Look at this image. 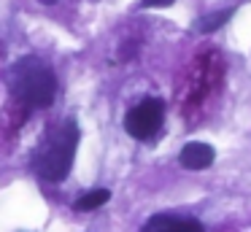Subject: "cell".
Wrapping results in <instances>:
<instances>
[{"label":"cell","mask_w":251,"mask_h":232,"mask_svg":"<svg viewBox=\"0 0 251 232\" xmlns=\"http://www.w3.org/2000/svg\"><path fill=\"white\" fill-rule=\"evenodd\" d=\"M8 86L14 97L30 108H46L51 105L57 95V78L54 70L38 57H22L8 70Z\"/></svg>","instance_id":"6da1fadb"},{"label":"cell","mask_w":251,"mask_h":232,"mask_svg":"<svg viewBox=\"0 0 251 232\" xmlns=\"http://www.w3.org/2000/svg\"><path fill=\"white\" fill-rule=\"evenodd\" d=\"M78 146V127L73 119L62 122L57 129H51L46 135V140L41 143L38 154H35V170L44 181H62L71 173L73 156H76Z\"/></svg>","instance_id":"7a4b0ae2"},{"label":"cell","mask_w":251,"mask_h":232,"mask_svg":"<svg viewBox=\"0 0 251 232\" xmlns=\"http://www.w3.org/2000/svg\"><path fill=\"white\" fill-rule=\"evenodd\" d=\"M162 116H165L162 100H154V97H149V100L138 103V105L132 108L130 113H127L125 129L132 135V138L146 140V138H151V135L157 132L159 127H162Z\"/></svg>","instance_id":"3957f363"},{"label":"cell","mask_w":251,"mask_h":232,"mask_svg":"<svg viewBox=\"0 0 251 232\" xmlns=\"http://www.w3.org/2000/svg\"><path fill=\"white\" fill-rule=\"evenodd\" d=\"M213 159H216V151H213V146L200 143V140H192V143H186L184 149H181V154H178V162H181L184 167H189V170H205V167L213 165Z\"/></svg>","instance_id":"277c9868"},{"label":"cell","mask_w":251,"mask_h":232,"mask_svg":"<svg viewBox=\"0 0 251 232\" xmlns=\"http://www.w3.org/2000/svg\"><path fill=\"white\" fill-rule=\"evenodd\" d=\"M141 232H202V227L195 219H181V216H168L159 213L143 224Z\"/></svg>","instance_id":"5b68a950"},{"label":"cell","mask_w":251,"mask_h":232,"mask_svg":"<svg viewBox=\"0 0 251 232\" xmlns=\"http://www.w3.org/2000/svg\"><path fill=\"white\" fill-rule=\"evenodd\" d=\"M108 200H111L108 189H92V192L81 194V197L76 200V210H95V208H100V205H105Z\"/></svg>","instance_id":"8992f818"},{"label":"cell","mask_w":251,"mask_h":232,"mask_svg":"<svg viewBox=\"0 0 251 232\" xmlns=\"http://www.w3.org/2000/svg\"><path fill=\"white\" fill-rule=\"evenodd\" d=\"M229 16H232V8H229V11H219V14H213V16H205V19L200 22V30H205V32L216 30V27H222Z\"/></svg>","instance_id":"52a82bcc"},{"label":"cell","mask_w":251,"mask_h":232,"mask_svg":"<svg viewBox=\"0 0 251 232\" xmlns=\"http://www.w3.org/2000/svg\"><path fill=\"white\" fill-rule=\"evenodd\" d=\"M165 5H173V0H143V8H165Z\"/></svg>","instance_id":"ba28073f"},{"label":"cell","mask_w":251,"mask_h":232,"mask_svg":"<svg viewBox=\"0 0 251 232\" xmlns=\"http://www.w3.org/2000/svg\"><path fill=\"white\" fill-rule=\"evenodd\" d=\"M38 3H44V5H54L57 0H38Z\"/></svg>","instance_id":"9c48e42d"}]
</instances>
